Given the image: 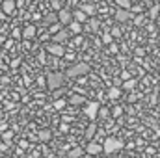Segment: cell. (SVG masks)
Wrapping results in <instances>:
<instances>
[{"label":"cell","instance_id":"cell-1","mask_svg":"<svg viewBox=\"0 0 160 158\" xmlns=\"http://www.w3.org/2000/svg\"><path fill=\"white\" fill-rule=\"evenodd\" d=\"M63 84H65V75H63V73H50V75L47 77V87H48L50 91L60 89Z\"/></svg>","mask_w":160,"mask_h":158},{"label":"cell","instance_id":"cell-2","mask_svg":"<svg viewBox=\"0 0 160 158\" xmlns=\"http://www.w3.org/2000/svg\"><path fill=\"white\" fill-rule=\"evenodd\" d=\"M123 141L118 140V138H106L104 141H102V153H106V155H112V153H118L123 149Z\"/></svg>","mask_w":160,"mask_h":158},{"label":"cell","instance_id":"cell-3","mask_svg":"<svg viewBox=\"0 0 160 158\" xmlns=\"http://www.w3.org/2000/svg\"><path fill=\"white\" fill-rule=\"evenodd\" d=\"M88 73H89V65L84 63V62H78V63L71 65L65 75H67V77H82V75H88Z\"/></svg>","mask_w":160,"mask_h":158},{"label":"cell","instance_id":"cell-4","mask_svg":"<svg viewBox=\"0 0 160 158\" xmlns=\"http://www.w3.org/2000/svg\"><path fill=\"white\" fill-rule=\"evenodd\" d=\"M56 17H58V22H60L62 26H69V24L73 22V13H71V9H67V7H62V9L56 13Z\"/></svg>","mask_w":160,"mask_h":158},{"label":"cell","instance_id":"cell-5","mask_svg":"<svg viewBox=\"0 0 160 158\" xmlns=\"http://www.w3.org/2000/svg\"><path fill=\"white\" fill-rule=\"evenodd\" d=\"M84 153L86 155H89V156H97V155H101L102 153V143H99V141H88V145H86V149H84Z\"/></svg>","mask_w":160,"mask_h":158},{"label":"cell","instance_id":"cell-6","mask_svg":"<svg viewBox=\"0 0 160 158\" xmlns=\"http://www.w3.org/2000/svg\"><path fill=\"white\" fill-rule=\"evenodd\" d=\"M47 52H48L52 58H62V56H65V48H63V45H58V43H50V45H47Z\"/></svg>","mask_w":160,"mask_h":158},{"label":"cell","instance_id":"cell-7","mask_svg":"<svg viewBox=\"0 0 160 158\" xmlns=\"http://www.w3.org/2000/svg\"><path fill=\"white\" fill-rule=\"evenodd\" d=\"M99 110H101V104L99 102H88V106H86V117L91 119V121H95L97 116H99Z\"/></svg>","mask_w":160,"mask_h":158},{"label":"cell","instance_id":"cell-8","mask_svg":"<svg viewBox=\"0 0 160 158\" xmlns=\"http://www.w3.org/2000/svg\"><path fill=\"white\" fill-rule=\"evenodd\" d=\"M71 37V34H69V30H65V28H62V30H58L56 34H52V43H58V45H63V43H67Z\"/></svg>","mask_w":160,"mask_h":158},{"label":"cell","instance_id":"cell-9","mask_svg":"<svg viewBox=\"0 0 160 158\" xmlns=\"http://www.w3.org/2000/svg\"><path fill=\"white\" fill-rule=\"evenodd\" d=\"M132 17H134V15H132L128 9H121V7L116 9V21H118V22H128Z\"/></svg>","mask_w":160,"mask_h":158},{"label":"cell","instance_id":"cell-10","mask_svg":"<svg viewBox=\"0 0 160 158\" xmlns=\"http://www.w3.org/2000/svg\"><path fill=\"white\" fill-rule=\"evenodd\" d=\"M15 7H17V4H15V0H2V13L4 15H11L13 11H15Z\"/></svg>","mask_w":160,"mask_h":158},{"label":"cell","instance_id":"cell-11","mask_svg":"<svg viewBox=\"0 0 160 158\" xmlns=\"http://www.w3.org/2000/svg\"><path fill=\"white\" fill-rule=\"evenodd\" d=\"M36 34H38V28H36L34 24H28V26L22 30V34H21V36H22L26 41H30V39H36Z\"/></svg>","mask_w":160,"mask_h":158},{"label":"cell","instance_id":"cell-12","mask_svg":"<svg viewBox=\"0 0 160 158\" xmlns=\"http://www.w3.org/2000/svg\"><path fill=\"white\" fill-rule=\"evenodd\" d=\"M80 11L86 15V17H89V15H95V6L93 4H84V6H80Z\"/></svg>","mask_w":160,"mask_h":158},{"label":"cell","instance_id":"cell-13","mask_svg":"<svg viewBox=\"0 0 160 158\" xmlns=\"http://www.w3.org/2000/svg\"><path fill=\"white\" fill-rule=\"evenodd\" d=\"M84 155H86V153H84L82 147H75V149H71V151L67 153V158H82Z\"/></svg>","mask_w":160,"mask_h":158},{"label":"cell","instance_id":"cell-14","mask_svg":"<svg viewBox=\"0 0 160 158\" xmlns=\"http://www.w3.org/2000/svg\"><path fill=\"white\" fill-rule=\"evenodd\" d=\"M71 13H73V21H75V22H80V24H82V22H86V21H88V17H86L80 9H77V11H71Z\"/></svg>","mask_w":160,"mask_h":158},{"label":"cell","instance_id":"cell-15","mask_svg":"<svg viewBox=\"0 0 160 158\" xmlns=\"http://www.w3.org/2000/svg\"><path fill=\"white\" fill-rule=\"evenodd\" d=\"M43 22H45V26H52V24H56V22H58L56 13H48V15L43 19Z\"/></svg>","mask_w":160,"mask_h":158},{"label":"cell","instance_id":"cell-16","mask_svg":"<svg viewBox=\"0 0 160 158\" xmlns=\"http://www.w3.org/2000/svg\"><path fill=\"white\" fill-rule=\"evenodd\" d=\"M67 28H69V34H75V36H78L80 32H82V24H80V22H75V21H73Z\"/></svg>","mask_w":160,"mask_h":158},{"label":"cell","instance_id":"cell-17","mask_svg":"<svg viewBox=\"0 0 160 158\" xmlns=\"http://www.w3.org/2000/svg\"><path fill=\"white\" fill-rule=\"evenodd\" d=\"M149 17H151V19H158L160 17V4L151 6V9H149Z\"/></svg>","mask_w":160,"mask_h":158},{"label":"cell","instance_id":"cell-18","mask_svg":"<svg viewBox=\"0 0 160 158\" xmlns=\"http://www.w3.org/2000/svg\"><path fill=\"white\" fill-rule=\"evenodd\" d=\"M69 102H71L73 106H78V104H82V102H84V97L75 93V95H71V97H69Z\"/></svg>","mask_w":160,"mask_h":158},{"label":"cell","instance_id":"cell-19","mask_svg":"<svg viewBox=\"0 0 160 158\" xmlns=\"http://www.w3.org/2000/svg\"><path fill=\"white\" fill-rule=\"evenodd\" d=\"M50 138H52V132H50L48 128H43L39 132V141H48Z\"/></svg>","mask_w":160,"mask_h":158},{"label":"cell","instance_id":"cell-20","mask_svg":"<svg viewBox=\"0 0 160 158\" xmlns=\"http://www.w3.org/2000/svg\"><path fill=\"white\" fill-rule=\"evenodd\" d=\"M95 132H97V126L95 125H89L88 128H86V140H93V136H95Z\"/></svg>","mask_w":160,"mask_h":158},{"label":"cell","instance_id":"cell-21","mask_svg":"<svg viewBox=\"0 0 160 158\" xmlns=\"http://www.w3.org/2000/svg\"><path fill=\"white\" fill-rule=\"evenodd\" d=\"M108 97H110V99H119L121 97V89L119 87H116V86L110 87V89H108Z\"/></svg>","mask_w":160,"mask_h":158},{"label":"cell","instance_id":"cell-22","mask_svg":"<svg viewBox=\"0 0 160 158\" xmlns=\"http://www.w3.org/2000/svg\"><path fill=\"white\" fill-rule=\"evenodd\" d=\"M123 87H125L127 91H132V89L136 87V80H134V78H128L125 84H123Z\"/></svg>","mask_w":160,"mask_h":158},{"label":"cell","instance_id":"cell-23","mask_svg":"<svg viewBox=\"0 0 160 158\" xmlns=\"http://www.w3.org/2000/svg\"><path fill=\"white\" fill-rule=\"evenodd\" d=\"M116 4L119 6L121 9H130V6H132L130 0H116Z\"/></svg>","mask_w":160,"mask_h":158},{"label":"cell","instance_id":"cell-24","mask_svg":"<svg viewBox=\"0 0 160 158\" xmlns=\"http://www.w3.org/2000/svg\"><path fill=\"white\" fill-rule=\"evenodd\" d=\"M65 104H67V101H65V99H58V101H54V108H56V110H63V108H65Z\"/></svg>","mask_w":160,"mask_h":158},{"label":"cell","instance_id":"cell-25","mask_svg":"<svg viewBox=\"0 0 160 158\" xmlns=\"http://www.w3.org/2000/svg\"><path fill=\"white\" fill-rule=\"evenodd\" d=\"M48 30H50V34H56L58 30H62V24H60V22H56V24H52V26H48Z\"/></svg>","mask_w":160,"mask_h":158},{"label":"cell","instance_id":"cell-26","mask_svg":"<svg viewBox=\"0 0 160 158\" xmlns=\"http://www.w3.org/2000/svg\"><path fill=\"white\" fill-rule=\"evenodd\" d=\"M112 41H114V37H112L110 34H104V36H102V43H104V45H112Z\"/></svg>","mask_w":160,"mask_h":158},{"label":"cell","instance_id":"cell-27","mask_svg":"<svg viewBox=\"0 0 160 158\" xmlns=\"http://www.w3.org/2000/svg\"><path fill=\"white\" fill-rule=\"evenodd\" d=\"M2 138H4V141H9V140L13 138V132H11V130H8V132H4V134H2Z\"/></svg>","mask_w":160,"mask_h":158},{"label":"cell","instance_id":"cell-28","mask_svg":"<svg viewBox=\"0 0 160 158\" xmlns=\"http://www.w3.org/2000/svg\"><path fill=\"white\" fill-rule=\"evenodd\" d=\"M110 36H112V37H119V36H121V30H119V28H114V30L110 32Z\"/></svg>","mask_w":160,"mask_h":158},{"label":"cell","instance_id":"cell-29","mask_svg":"<svg viewBox=\"0 0 160 158\" xmlns=\"http://www.w3.org/2000/svg\"><path fill=\"white\" fill-rule=\"evenodd\" d=\"M106 116H108V110H106V108H101V110H99V116H97V117H106Z\"/></svg>","mask_w":160,"mask_h":158},{"label":"cell","instance_id":"cell-30","mask_svg":"<svg viewBox=\"0 0 160 158\" xmlns=\"http://www.w3.org/2000/svg\"><path fill=\"white\" fill-rule=\"evenodd\" d=\"M11 36H13V39H19V37H21V30H17V28H15Z\"/></svg>","mask_w":160,"mask_h":158},{"label":"cell","instance_id":"cell-31","mask_svg":"<svg viewBox=\"0 0 160 158\" xmlns=\"http://www.w3.org/2000/svg\"><path fill=\"white\" fill-rule=\"evenodd\" d=\"M121 112H123L121 108H114V117H119V116H121Z\"/></svg>","mask_w":160,"mask_h":158},{"label":"cell","instance_id":"cell-32","mask_svg":"<svg viewBox=\"0 0 160 158\" xmlns=\"http://www.w3.org/2000/svg\"><path fill=\"white\" fill-rule=\"evenodd\" d=\"M52 6H54V7H56V9H58V11H60V9H62V7H60V6H62V4H60V2H58V0H52Z\"/></svg>","mask_w":160,"mask_h":158},{"label":"cell","instance_id":"cell-33","mask_svg":"<svg viewBox=\"0 0 160 158\" xmlns=\"http://www.w3.org/2000/svg\"><path fill=\"white\" fill-rule=\"evenodd\" d=\"M45 60H47V56H45V52H41L39 54V62L41 63H45Z\"/></svg>","mask_w":160,"mask_h":158},{"label":"cell","instance_id":"cell-34","mask_svg":"<svg viewBox=\"0 0 160 158\" xmlns=\"http://www.w3.org/2000/svg\"><path fill=\"white\" fill-rule=\"evenodd\" d=\"M132 19H134V21H136V24H142V21H143V19H142V17H132Z\"/></svg>","mask_w":160,"mask_h":158},{"label":"cell","instance_id":"cell-35","mask_svg":"<svg viewBox=\"0 0 160 158\" xmlns=\"http://www.w3.org/2000/svg\"><path fill=\"white\" fill-rule=\"evenodd\" d=\"M110 50H112V52H118V47H116V45L112 43V45H110Z\"/></svg>","mask_w":160,"mask_h":158},{"label":"cell","instance_id":"cell-36","mask_svg":"<svg viewBox=\"0 0 160 158\" xmlns=\"http://www.w3.org/2000/svg\"><path fill=\"white\" fill-rule=\"evenodd\" d=\"M2 19H6V15H4V13L0 11V21H2Z\"/></svg>","mask_w":160,"mask_h":158},{"label":"cell","instance_id":"cell-37","mask_svg":"<svg viewBox=\"0 0 160 158\" xmlns=\"http://www.w3.org/2000/svg\"><path fill=\"white\" fill-rule=\"evenodd\" d=\"M82 158H95V156H89V155H84Z\"/></svg>","mask_w":160,"mask_h":158},{"label":"cell","instance_id":"cell-38","mask_svg":"<svg viewBox=\"0 0 160 158\" xmlns=\"http://www.w3.org/2000/svg\"><path fill=\"white\" fill-rule=\"evenodd\" d=\"M0 43H4V37H2V36H0Z\"/></svg>","mask_w":160,"mask_h":158},{"label":"cell","instance_id":"cell-39","mask_svg":"<svg viewBox=\"0 0 160 158\" xmlns=\"http://www.w3.org/2000/svg\"><path fill=\"white\" fill-rule=\"evenodd\" d=\"M155 2H160V0H155Z\"/></svg>","mask_w":160,"mask_h":158}]
</instances>
